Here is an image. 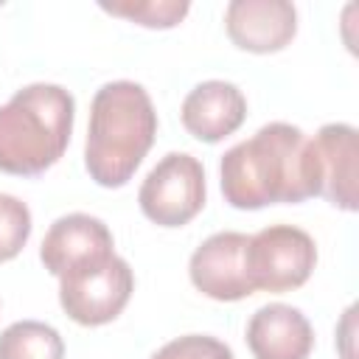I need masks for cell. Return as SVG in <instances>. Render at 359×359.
<instances>
[{
    "mask_svg": "<svg viewBox=\"0 0 359 359\" xmlns=\"http://www.w3.org/2000/svg\"><path fill=\"white\" fill-rule=\"evenodd\" d=\"M224 28L236 48L250 53H278L297 34V8L289 0H233Z\"/></svg>",
    "mask_w": 359,
    "mask_h": 359,
    "instance_id": "9c48e42d",
    "label": "cell"
},
{
    "mask_svg": "<svg viewBox=\"0 0 359 359\" xmlns=\"http://www.w3.org/2000/svg\"><path fill=\"white\" fill-rule=\"evenodd\" d=\"M31 238V210L22 199L0 194V264L17 258Z\"/></svg>",
    "mask_w": 359,
    "mask_h": 359,
    "instance_id": "9a60e30c",
    "label": "cell"
},
{
    "mask_svg": "<svg viewBox=\"0 0 359 359\" xmlns=\"http://www.w3.org/2000/svg\"><path fill=\"white\" fill-rule=\"evenodd\" d=\"M219 182L224 202L238 210L297 205L320 196L311 137L300 126L272 121L222 154Z\"/></svg>",
    "mask_w": 359,
    "mask_h": 359,
    "instance_id": "6da1fadb",
    "label": "cell"
},
{
    "mask_svg": "<svg viewBox=\"0 0 359 359\" xmlns=\"http://www.w3.org/2000/svg\"><path fill=\"white\" fill-rule=\"evenodd\" d=\"M115 255V238L109 227L90 213H67L59 216L39 247V258L53 278L76 272L81 266L107 261Z\"/></svg>",
    "mask_w": 359,
    "mask_h": 359,
    "instance_id": "ba28073f",
    "label": "cell"
},
{
    "mask_svg": "<svg viewBox=\"0 0 359 359\" xmlns=\"http://www.w3.org/2000/svg\"><path fill=\"white\" fill-rule=\"evenodd\" d=\"M247 348L252 359H309L314 328L309 317L289 303H266L247 323Z\"/></svg>",
    "mask_w": 359,
    "mask_h": 359,
    "instance_id": "8fae6325",
    "label": "cell"
},
{
    "mask_svg": "<svg viewBox=\"0 0 359 359\" xmlns=\"http://www.w3.org/2000/svg\"><path fill=\"white\" fill-rule=\"evenodd\" d=\"M317 174H320V196H325L334 208L353 213L359 205L356 196V129L351 123H325L311 137Z\"/></svg>",
    "mask_w": 359,
    "mask_h": 359,
    "instance_id": "7c38bea8",
    "label": "cell"
},
{
    "mask_svg": "<svg viewBox=\"0 0 359 359\" xmlns=\"http://www.w3.org/2000/svg\"><path fill=\"white\" fill-rule=\"evenodd\" d=\"M250 236L238 230H222L208 236L188 261L191 283L210 300L233 303L250 297L255 289L247 275Z\"/></svg>",
    "mask_w": 359,
    "mask_h": 359,
    "instance_id": "52a82bcc",
    "label": "cell"
},
{
    "mask_svg": "<svg viewBox=\"0 0 359 359\" xmlns=\"http://www.w3.org/2000/svg\"><path fill=\"white\" fill-rule=\"evenodd\" d=\"M317 266L314 238L294 224H269L250 236L247 275L255 292L283 294L303 286Z\"/></svg>",
    "mask_w": 359,
    "mask_h": 359,
    "instance_id": "277c9868",
    "label": "cell"
},
{
    "mask_svg": "<svg viewBox=\"0 0 359 359\" xmlns=\"http://www.w3.org/2000/svg\"><path fill=\"white\" fill-rule=\"evenodd\" d=\"M137 205L160 227H182L205 208V168L188 151H168L140 182Z\"/></svg>",
    "mask_w": 359,
    "mask_h": 359,
    "instance_id": "5b68a950",
    "label": "cell"
},
{
    "mask_svg": "<svg viewBox=\"0 0 359 359\" xmlns=\"http://www.w3.org/2000/svg\"><path fill=\"white\" fill-rule=\"evenodd\" d=\"M182 126L202 143H219L230 137L247 118V98L233 81L208 79L199 81L182 101Z\"/></svg>",
    "mask_w": 359,
    "mask_h": 359,
    "instance_id": "30bf717a",
    "label": "cell"
},
{
    "mask_svg": "<svg viewBox=\"0 0 359 359\" xmlns=\"http://www.w3.org/2000/svg\"><path fill=\"white\" fill-rule=\"evenodd\" d=\"M76 101L62 84H25L0 107V171L39 177L65 154Z\"/></svg>",
    "mask_w": 359,
    "mask_h": 359,
    "instance_id": "3957f363",
    "label": "cell"
},
{
    "mask_svg": "<svg viewBox=\"0 0 359 359\" xmlns=\"http://www.w3.org/2000/svg\"><path fill=\"white\" fill-rule=\"evenodd\" d=\"M157 135V112L143 84L118 79L95 90L84 140V168L101 188L126 185Z\"/></svg>",
    "mask_w": 359,
    "mask_h": 359,
    "instance_id": "7a4b0ae2",
    "label": "cell"
},
{
    "mask_svg": "<svg viewBox=\"0 0 359 359\" xmlns=\"http://www.w3.org/2000/svg\"><path fill=\"white\" fill-rule=\"evenodd\" d=\"M151 359H233V351L210 334H185L165 342Z\"/></svg>",
    "mask_w": 359,
    "mask_h": 359,
    "instance_id": "2e32d148",
    "label": "cell"
},
{
    "mask_svg": "<svg viewBox=\"0 0 359 359\" xmlns=\"http://www.w3.org/2000/svg\"><path fill=\"white\" fill-rule=\"evenodd\" d=\"M101 8L112 17H123L143 28H174L191 11L185 0H123V3H101Z\"/></svg>",
    "mask_w": 359,
    "mask_h": 359,
    "instance_id": "5bb4252c",
    "label": "cell"
},
{
    "mask_svg": "<svg viewBox=\"0 0 359 359\" xmlns=\"http://www.w3.org/2000/svg\"><path fill=\"white\" fill-rule=\"evenodd\" d=\"M0 359H65V339L48 323L20 320L3 328Z\"/></svg>",
    "mask_w": 359,
    "mask_h": 359,
    "instance_id": "4fadbf2b",
    "label": "cell"
},
{
    "mask_svg": "<svg viewBox=\"0 0 359 359\" xmlns=\"http://www.w3.org/2000/svg\"><path fill=\"white\" fill-rule=\"evenodd\" d=\"M132 292L135 272L121 255L81 266L59 278V303L65 314L87 328L112 323L126 309Z\"/></svg>",
    "mask_w": 359,
    "mask_h": 359,
    "instance_id": "8992f818",
    "label": "cell"
}]
</instances>
